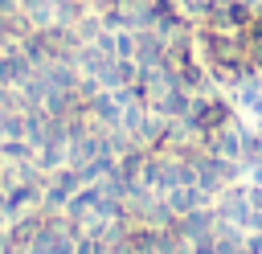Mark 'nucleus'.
Segmentation results:
<instances>
[{
  "label": "nucleus",
  "mask_w": 262,
  "mask_h": 254,
  "mask_svg": "<svg viewBox=\"0 0 262 254\" xmlns=\"http://www.w3.org/2000/svg\"><path fill=\"white\" fill-rule=\"evenodd\" d=\"M229 102L225 98H201L196 107H192V127L196 131H205V135H217L225 123H229Z\"/></svg>",
  "instance_id": "nucleus-1"
}]
</instances>
